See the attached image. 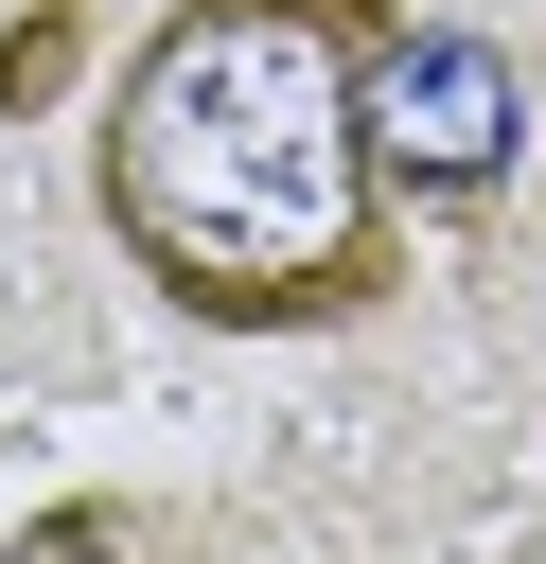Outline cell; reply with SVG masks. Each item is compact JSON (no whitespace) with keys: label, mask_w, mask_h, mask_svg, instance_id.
Instances as JSON below:
<instances>
[{"label":"cell","mask_w":546,"mask_h":564,"mask_svg":"<svg viewBox=\"0 0 546 564\" xmlns=\"http://www.w3.org/2000/svg\"><path fill=\"white\" fill-rule=\"evenodd\" d=\"M405 0H159L88 123L106 247L194 335H335L405 282V159H387Z\"/></svg>","instance_id":"1"},{"label":"cell","mask_w":546,"mask_h":564,"mask_svg":"<svg viewBox=\"0 0 546 564\" xmlns=\"http://www.w3.org/2000/svg\"><path fill=\"white\" fill-rule=\"evenodd\" d=\"M70 70H88V18H70V0H35V18L0 35V123H18V106H53Z\"/></svg>","instance_id":"2"},{"label":"cell","mask_w":546,"mask_h":564,"mask_svg":"<svg viewBox=\"0 0 546 564\" xmlns=\"http://www.w3.org/2000/svg\"><path fill=\"white\" fill-rule=\"evenodd\" d=\"M18 564H141V529H123L106 494H53V511L18 529Z\"/></svg>","instance_id":"3"}]
</instances>
